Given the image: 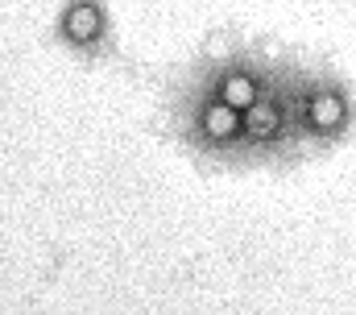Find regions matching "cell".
Wrapping results in <instances>:
<instances>
[{
  "mask_svg": "<svg viewBox=\"0 0 356 315\" xmlns=\"http://www.w3.org/2000/svg\"><path fill=\"white\" fill-rule=\"evenodd\" d=\"M166 125L175 141L199 166L216 170H245V116L228 100H220L207 83L191 71L166 91Z\"/></svg>",
  "mask_w": 356,
  "mask_h": 315,
  "instance_id": "obj_1",
  "label": "cell"
},
{
  "mask_svg": "<svg viewBox=\"0 0 356 315\" xmlns=\"http://www.w3.org/2000/svg\"><path fill=\"white\" fill-rule=\"evenodd\" d=\"M294 125L307 158L332 154L356 133V87L323 59H290Z\"/></svg>",
  "mask_w": 356,
  "mask_h": 315,
  "instance_id": "obj_2",
  "label": "cell"
},
{
  "mask_svg": "<svg viewBox=\"0 0 356 315\" xmlns=\"http://www.w3.org/2000/svg\"><path fill=\"white\" fill-rule=\"evenodd\" d=\"M290 59H282L277 75L266 91L241 112L245 116V170H286V166H298L307 150H302V137H298V125H294V91H290Z\"/></svg>",
  "mask_w": 356,
  "mask_h": 315,
  "instance_id": "obj_3",
  "label": "cell"
},
{
  "mask_svg": "<svg viewBox=\"0 0 356 315\" xmlns=\"http://www.w3.org/2000/svg\"><path fill=\"white\" fill-rule=\"evenodd\" d=\"M282 59H286V54H273L261 42H241V38H232V42H220V46L203 50L186 71L203 79L220 100H228L232 108L245 112L269 83H273Z\"/></svg>",
  "mask_w": 356,
  "mask_h": 315,
  "instance_id": "obj_4",
  "label": "cell"
},
{
  "mask_svg": "<svg viewBox=\"0 0 356 315\" xmlns=\"http://www.w3.org/2000/svg\"><path fill=\"white\" fill-rule=\"evenodd\" d=\"M54 42L83 63L116 59V33H112L108 4L104 0H63L54 17Z\"/></svg>",
  "mask_w": 356,
  "mask_h": 315,
  "instance_id": "obj_5",
  "label": "cell"
}]
</instances>
